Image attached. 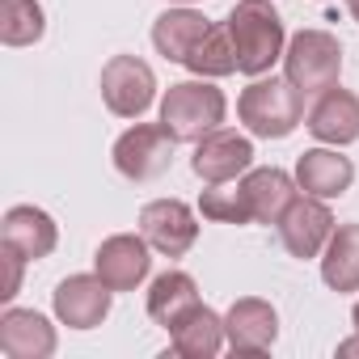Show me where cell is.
<instances>
[{"mask_svg":"<svg viewBox=\"0 0 359 359\" xmlns=\"http://www.w3.org/2000/svg\"><path fill=\"white\" fill-rule=\"evenodd\" d=\"M224 93L199 76V81H177L169 85L165 102H161V127L177 140V144H199L203 135H212L224 123Z\"/></svg>","mask_w":359,"mask_h":359,"instance_id":"6da1fadb","label":"cell"},{"mask_svg":"<svg viewBox=\"0 0 359 359\" xmlns=\"http://www.w3.org/2000/svg\"><path fill=\"white\" fill-rule=\"evenodd\" d=\"M229 34H233V51H237V72L245 76H262L279 55H283V22L266 0H245L229 13Z\"/></svg>","mask_w":359,"mask_h":359,"instance_id":"7a4b0ae2","label":"cell"},{"mask_svg":"<svg viewBox=\"0 0 359 359\" xmlns=\"http://www.w3.org/2000/svg\"><path fill=\"white\" fill-rule=\"evenodd\" d=\"M237 114H241V123L254 131V135H262V140H283V135H292L296 131V123H300V114H304V93L292 85V81H254L245 93H241V102H237Z\"/></svg>","mask_w":359,"mask_h":359,"instance_id":"3957f363","label":"cell"},{"mask_svg":"<svg viewBox=\"0 0 359 359\" xmlns=\"http://www.w3.org/2000/svg\"><path fill=\"white\" fill-rule=\"evenodd\" d=\"M283 68H287V81L313 97V93H325L338 85V72H342V47L334 34L325 30H300L292 43H287V55H283Z\"/></svg>","mask_w":359,"mask_h":359,"instance_id":"277c9868","label":"cell"},{"mask_svg":"<svg viewBox=\"0 0 359 359\" xmlns=\"http://www.w3.org/2000/svg\"><path fill=\"white\" fill-rule=\"evenodd\" d=\"M173 135L156 123H135L131 131L118 135L114 144V169L123 177H131V182H152V177H161L169 169V156H173Z\"/></svg>","mask_w":359,"mask_h":359,"instance_id":"5b68a950","label":"cell"},{"mask_svg":"<svg viewBox=\"0 0 359 359\" xmlns=\"http://www.w3.org/2000/svg\"><path fill=\"white\" fill-rule=\"evenodd\" d=\"M156 97V76L144 60L135 55H114L102 68V102L118 118H140Z\"/></svg>","mask_w":359,"mask_h":359,"instance_id":"8992f818","label":"cell"},{"mask_svg":"<svg viewBox=\"0 0 359 359\" xmlns=\"http://www.w3.org/2000/svg\"><path fill=\"white\" fill-rule=\"evenodd\" d=\"M140 233L152 250H161L165 258H182L195 237H199V224H195V212L182 203V199H156L140 212Z\"/></svg>","mask_w":359,"mask_h":359,"instance_id":"52a82bcc","label":"cell"},{"mask_svg":"<svg viewBox=\"0 0 359 359\" xmlns=\"http://www.w3.org/2000/svg\"><path fill=\"white\" fill-rule=\"evenodd\" d=\"M279 237L292 258H317L321 245L334 237V216H330L325 199H313V195L292 199L287 212L279 216Z\"/></svg>","mask_w":359,"mask_h":359,"instance_id":"ba28073f","label":"cell"},{"mask_svg":"<svg viewBox=\"0 0 359 359\" xmlns=\"http://www.w3.org/2000/svg\"><path fill=\"white\" fill-rule=\"evenodd\" d=\"M250 161H254V144H250L245 135H237V131L216 127L212 135H203V140L195 144L191 169L203 177L208 187H216V182H233L237 173H245Z\"/></svg>","mask_w":359,"mask_h":359,"instance_id":"9c48e42d","label":"cell"},{"mask_svg":"<svg viewBox=\"0 0 359 359\" xmlns=\"http://www.w3.org/2000/svg\"><path fill=\"white\" fill-rule=\"evenodd\" d=\"M110 283L102 275H68L55 287V317L72 330H93L110 313Z\"/></svg>","mask_w":359,"mask_h":359,"instance_id":"30bf717a","label":"cell"},{"mask_svg":"<svg viewBox=\"0 0 359 359\" xmlns=\"http://www.w3.org/2000/svg\"><path fill=\"white\" fill-rule=\"evenodd\" d=\"M148 241L144 237H131V233H118V237H106L93 254V266L97 275L114 287V292H131L135 283H144L148 275Z\"/></svg>","mask_w":359,"mask_h":359,"instance_id":"8fae6325","label":"cell"},{"mask_svg":"<svg viewBox=\"0 0 359 359\" xmlns=\"http://www.w3.org/2000/svg\"><path fill=\"white\" fill-rule=\"evenodd\" d=\"M224 334H229V346H233V351H241V355H262V351H271V342H275V334H279V317H275V309H271L266 300L245 296V300H237V304L229 309Z\"/></svg>","mask_w":359,"mask_h":359,"instance_id":"7c38bea8","label":"cell"},{"mask_svg":"<svg viewBox=\"0 0 359 359\" xmlns=\"http://www.w3.org/2000/svg\"><path fill=\"white\" fill-rule=\"evenodd\" d=\"M355 182V165L338 156L334 148H309L296 161V187L313 199H338Z\"/></svg>","mask_w":359,"mask_h":359,"instance_id":"4fadbf2b","label":"cell"},{"mask_svg":"<svg viewBox=\"0 0 359 359\" xmlns=\"http://www.w3.org/2000/svg\"><path fill=\"white\" fill-rule=\"evenodd\" d=\"M0 351L9 359H47L55 351V325L34 309H9L0 317Z\"/></svg>","mask_w":359,"mask_h":359,"instance_id":"5bb4252c","label":"cell"},{"mask_svg":"<svg viewBox=\"0 0 359 359\" xmlns=\"http://www.w3.org/2000/svg\"><path fill=\"white\" fill-rule=\"evenodd\" d=\"M309 131L321 140V144H351L359 140V97L346 93V89H325L317 93L313 110H309Z\"/></svg>","mask_w":359,"mask_h":359,"instance_id":"9a60e30c","label":"cell"},{"mask_svg":"<svg viewBox=\"0 0 359 359\" xmlns=\"http://www.w3.org/2000/svg\"><path fill=\"white\" fill-rule=\"evenodd\" d=\"M0 237H5V245L18 250L26 262H39V258H47L55 250L60 229L43 208H9L5 224H0Z\"/></svg>","mask_w":359,"mask_h":359,"instance_id":"2e32d148","label":"cell"},{"mask_svg":"<svg viewBox=\"0 0 359 359\" xmlns=\"http://www.w3.org/2000/svg\"><path fill=\"white\" fill-rule=\"evenodd\" d=\"M173 334V351L187 355V359H212L220 346H224V317H216L208 304H195L187 317H177L169 325Z\"/></svg>","mask_w":359,"mask_h":359,"instance_id":"e0dca14e","label":"cell"},{"mask_svg":"<svg viewBox=\"0 0 359 359\" xmlns=\"http://www.w3.org/2000/svg\"><path fill=\"white\" fill-rule=\"evenodd\" d=\"M245 203H250V216L258 224H279V216L287 212V203L296 199V182L283 173V169H254L245 173Z\"/></svg>","mask_w":359,"mask_h":359,"instance_id":"ac0fdd59","label":"cell"},{"mask_svg":"<svg viewBox=\"0 0 359 359\" xmlns=\"http://www.w3.org/2000/svg\"><path fill=\"white\" fill-rule=\"evenodd\" d=\"M208 30H212V26H208V18H203V13H191V9H169V13H161V18H156V26H152V43H156V51H161L165 60L187 64V60H191V51L199 47V39H203Z\"/></svg>","mask_w":359,"mask_h":359,"instance_id":"d6986e66","label":"cell"},{"mask_svg":"<svg viewBox=\"0 0 359 359\" xmlns=\"http://www.w3.org/2000/svg\"><path fill=\"white\" fill-rule=\"evenodd\" d=\"M195 304H199V287H195V279H191L187 271H165V275H156L152 287H148V317H152L156 325H165V330H169L177 317H187Z\"/></svg>","mask_w":359,"mask_h":359,"instance_id":"ffe728a7","label":"cell"},{"mask_svg":"<svg viewBox=\"0 0 359 359\" xmlns=\"http://www.w3.org/2000/svg\"><path fill=\"white\" fill-rule=\"evenodd\" d=\"M321 279L334 292H359V224H338L325 241Z\"/></svg>","mask_w":359,"mask_h":359,"instance_id":"44dd1931","label":"cell"},{"mask_svg":"<svg viewBox=\"0 0 359 359\" xmlns=\"http://www.w3.org/2000/svg\"><path fill=\"white\" fill-rule=\"evenodd\" d=\"M47 30V13L39 0H0V39L9 47H30Z\"/></svg>","mask_w":359,"mask_h":359,"instance_id":"7402d4cb","label":"cell"},{"mask_svg":"<svg viewBox=\"0 0 359 359\" xmlns=\"http://www.w3.org/2000/svg\"><path fill=\"white\" fill-rule=\"evenodd\" d=\"M187 68L195 72V76H229V72H237V51H233V34H229V26H212L203 39H199V47L191 51V60H187Z\"/></svg>","mask_w":359,"mask_h":359,"instance_id":"603a6c76","label":"cell"},{"mask_svg":"<svg viewBox=\"0 0 359 359\" xmlns=\"http://www.w3.org/2000/svg\"><path fill=\"white\" fill-rule=\"evenodd\" d=\"M199 212L208 220H220V224H250V203H245V191L241 187H212L199 195Z\"/></svg>","mask_w":359,"mask_h":359,"instance_id":"cb8c5ba5","label":"cell"},{"mask_svg":"<svg viewBox=\"0 0 359 359\" xmlns=\"http://www.w3.org/2000/svg\"><path fill=\"white\" fill-rule=\"evenodd\" d=\"M22 262L26 258L5 245V287H0V300H13L18 296V287H22Z\"/></svg>","mask_w":359,"mask_h":359,"instance_id":"d4e9b609","label":"cell"},{"mask_svg":"<svg viewBox=\"0 0 359 359\" xmlns=\"http://www.w3.org/2000/svg\"><path fill=\"white\" fill-rule=\"evenodd\" d=\"M338 355H342V359H346V355H359V334L346 338V342H338Z\"/></svg>","mask_w":359,"mask_h":359,"instance_id":"484cf974","label":"cell"},{"mask_svg":"<svg viewBox=\"0 0 359 359\" xmlns=\"http://www.w3.org/2000/svg\"><path fill=\"white\" fill-rule=\"evenodd\" d=\"M346 13H351V18L359 22V0H346Z\"/></svg>","mask_w":359,"mask_h":359,"instance_id":"4316f807","label":"cell"},{"mask_svg":"<svg viewBox=\"0 0 359 359\" xmlns=\"http://www.w3.org/2000/svg\"><path fill=\"white\" fill-rule=\"evenodd\" d=\"M351 317H355V330H359V304H355V313H351Z\"/></svg>","mask_w":359,"mask_h":359,"instance_id":"83f0119b","label":"cell"},{"mask_svg":"<svg viewBox=\"0 0 359 359\" xmlns=\"http://www.w3.org/2000/svg\"><path fill=\"white\" fill-rule=\"evenodd\" d=\"M182 5H191V0H182Z\"/></svg>","mask_w":359,"mask_h":359,"instance_id":"f1b7e54d","label":"cell"}]
</instances>
